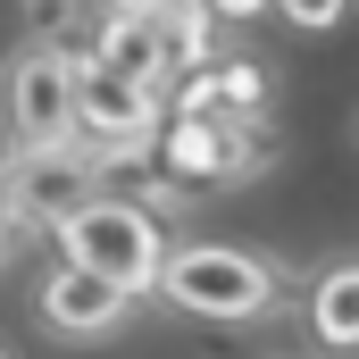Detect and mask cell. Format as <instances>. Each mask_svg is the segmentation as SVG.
I'll return each instance as SVG.
<instances>
[{"label":"cell","instance_id":"4","mask_svg":"<svg viewBox=\"0 0 359 359\" xmlns=\"http://www.w3.org/2000/svg\"><path fill=\"white\" fill-rule=\"evenodd\" d=\"M117 159H100L92 142H59V151H8V209L34 226H67L76 209L100 201Z\"/></svg>","mask_w":359,"mask_h":359},{"label":"cell","instance_id":"3","mask_svg":"<svg viewBox=\"0 0 359 359\" xmlns=\"http://www.w3.org/2000/svg\"><path fill=\"white\" fill-rule=\"evenodd\" d=\"M0 117H8V151L76 142V59L59 42H25L0 76Z\"/></svg>","mask_w":359,"mask_h":359},{"label":"cell","instance_id":"10","mask_svg":"<svg viewBox=\"0 0 359 359\" xmlns=\"http://www.w3.org/2000/svg\"><path fill=\"white\" fill-rule=\"evenodd\" d=\"M159 25H168V76H176V67H209V25H217V17H209L201 0H176Z\"/></svg>","mask_w":359,"mask_h":359},{"label":"cell","instance_id":"6","mask_svg":"<svg viewBox=\"0 0 359 359\" xmlns=\"http://www.w3.org/2000/svg\"><path fill=\"white\" fill-rule=\"evenodd\" d=\"M159 168L176 184H226V176H251L259 151H251V134L234 117H176L168 142H159Z\"/></svg>","mask_w":359,"mask_h":359},{"label":"cell","instance_id":"7","mask_svg":"<svg viewBox=\"0 0 359 359\" xmlns=\"http://www.w3.org/2000/svg\"><path fill=\"white\" fill-rule=\"evenodd\" d=\"M126 301H134V292H117V284H100V276H84V268H59L42 284V326H50V334H109V326L126 318Z\"/></svg>","mask_w":359,"mask_h":359},{"label":"cell","instance_id":"5","mask_svg":"<svg viewBox=\"0 0 359 359\" xmlns=\"http://www.w3.org/2000/svg\"><path fill=\"white\" fill-rule=\"evenodd\" d=\"M151 117H159V92L109 76L100 59H76V134H92V151H142L151 142Z\"/></svg>","mask_w":359,"mask_h":359},{"label":"cell","instance_id":"11","mask_svg":"<svg viewBox=\"0 0 359 359\" xmlns=\"http://www.w3.org/2000/svg\"><path fill=\"white\" fill-rule=\"evenodd\" d=\"M268 8H284L292 25H309V34H318V25H334V17H343L351 0H268Z\"/></svg>","mask_w":359,"mask_h":359},{"label":"cell","instance_id":"2","mask_svg":"<svg viewBox=\"0 0 359 359\" xmlns=\"http://www.w3.org/2000/svg\"><path fill=\"white\" fill-rule=\"evenodd\" d=\"M59 234V251H67V268L100 276V284H117V292H151L159 284V226H151V209H134V201H92L76 209L67 226H50Z\"/></svg>","mask_w":359,"mask_h":359},{"label":"cell","instance_id":"14","mask_svg":"<svg viewBox=\"0 0 359 359\" xmlns=\"http://www.w3.org/2000/svg\"><path fill=\"white\" fill-rule=\"evenodd\" d=\"M0 243H8V209H0Z\"/></svg>","mask_w":359,"mask_h":359},{"label":"cell","instance_id":"9","mask_svg":"<svg viewBox=\"0 0 359 359\" xmlns=\"http://www.w3.org/2000/svg\"><path fill=\"white\" fill-rule=\"evenodd\" d=\"M309 326H318V343L359 351V268H326V276H318V292H309Z\"/></svg>","mask_w":359,"mask_h":359},{"label":"cell","instance_id":"12","mask_svg":"<svg viewBox=\"0 0 359 359\" xmlns=\"http://www.w3.org/2000/svg\"><path fill=\"white\" fill-rule=\"evenodd\" d=\"M201 8H209V17H226V25H243V17H259L268 0H201Z\"/></svg>","mask_w":359,"mask_h":359},{"label":"cell","instance_id":"8","mask_svg":"<svg viewBox=\"0 0 359 359\" xmlns=\"http://www.w3.org/2000/svg\"><path fill=\"white\" fill-rule=\"evenodd\" d=\"M92 59H100L109 76L142 84V92H168V25H159V17H109L100 42H92Z\"/></svg>","mask_w":359,"mask_h":359},{"label":"cell","instance_id":"1","mask_svg":"<svg viewBox=\"0 0 359 359\" xmlns=\"http://www.w3.org/2000/svg\"><path fill=\"white\" fill-rule=\"evenodd\" d=\"M159 301H176L184 318H217V326H243V318H268L276 309V268L259 251H234V243H192L159 259Z\"/></svg>","mask_w":359,"mask_h":359},{"label":"cell","instance_id":"13","mask_svg":"<svg viewBox=\"0 0 359 359\" xmlns=\"http://www.w3.org/2000/svg\"><path fill=\"white\" fill-rule=\"evenodd\" d=\"M176 0H109V17H168Z\"/></svg>","mask_w":359,"mask_h":359},{"label":"cell","instance_id":"15","mask_svg":"<svg viewBox=\"0 0 359 359\" xmlns=\"http://www.w3.org/2000/svg\"><path fill=\"white\" fill-rule=\"evenodd\" d=\"M0 359H8V351H0Z\"/></svg>","mask_w":359,"mask_h":359}]
</instances>
